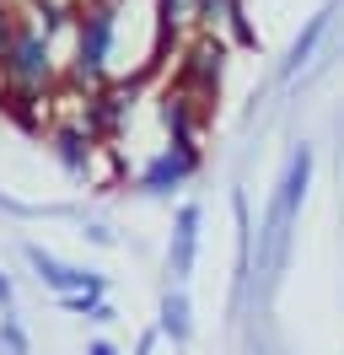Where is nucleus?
Here are the masks:
<instances>
[{
  "instance_id": "15",
  "label": "nucleus",
  "mask_w": 344,
  "mask_h": 355,
  "mask_svg": "<svg viewBox=\"0 0 344 355\" xmlns=\"http://www.w3.org/2000/svg\"><path fill=\"white\" fill-rule=\"evenodd\" d=\"M17 27H22V11L17 6H0V60H6L11 44H17Z\"/></svg>"
},
{
  "instance_id": "4",
  "label": "nucleus",
  "mask_w": 344,
  "mask_h": 355,
  "mask_svg": "<svg viewBox=\"0 0 344 355\" xmlns=\"http://www.w3.org/2000/svg\"><path fill=\"white\" fill-rule=\"evenodd\" d=\"M221 76H226V44L210 38V33H199V38L183 49L178 70H172V92H183L194 108H210L215 92H221Z\"/></svg>"
},
{
  "instance_id": "1",
  "label": "nucleus",
  "mask_w": 344,
  "mask_h": 355,
  "mask_svg": "<svg viewBox=\"0 0 344 355\" xmlns=\"http://www.w3.org/2000/svg\"><path fill=\"white\" fill-rule=\"evenodd\" d=\"M60 87V65H54V49L33 17H22L17 44L0 60V108L17 119L22 130H43V108H49V92Z\"/></svg>"
},
{
  "instance_id": "9",
  "label": "nucleus",
  "mask_w": 344,
  "mask_h": 355,
  "mask_svg": "<svg viewBox=\"0 0 344 355\" xmlns=\"http://www.w3.org/2000/svg\"><path fill=\"white\" fill-rule=\"evenodd\" d=\"M156 334L172 339V345H189V339H194V307H189V291H183V286H167V291H162Z\"/></svg>"
},
{
  "instance_id": "10",
  "label": "nucleus",
  "mask_w": 344,
  "mask_h": 355,
  "mask_svg": "<svg viewBox=\"0 0 344 355\" xmlns=\"http://www.w3.org/2000/svg\"><path fill=\"white\" fill-rule=\"evenodd\" d=\"M162 124H167L172 146H199V108H194L183 92H162Z\"/></svg>"
},
{
  "instance_id": "7",
  "label": "nucleus",
  "mask_w": 344,
  "mask_h": 355,
  "mask_svg": "<svg viewBox=\"0 0 344 355\" xmlns=\"http://www.w3.org/2000/svg\"><path fill=\"white\" fill-rule=\"evenodd\" d=\"M49 146H54V156H60V167L70 178H86L92 162H97V151H103V140L86 130L81 119H60V124L49 130Z\"/></svg>"
},
{
  "instance_id": "8",
  "label": "nucleus",
  "mask_w": 344,
  "mask_h": 355,
  "mask_svg": "<svg viewBox=\"0 0 344 355\" xmlns=\"http://www.w3.org/2000/svg\"><path fill=\"white\" fill-rule=\"evenodd\" d=\"M199 221H205V210H199V205H183V210H178V221H172V237H167V275H172V286H183V280L194 275Z\"/></svg>"
},
{
  "instance_id": "16",
  "label": "nucleus",
  "mask_w": 344,
  "mask_h": 355,
  "mask_svg": "<svg viewBox=\"0 0 344 355\" xmlns=\"http://www.w3.org/2000/svg\"><path fill=\"white\" fill-rule=\"evenodd\" d=\"M6 312H17V291H11V275L0 269V318H6Z\"/></svg>"
},
{
  "instance_id": "14",
  "label": "nucleus",
  "mask_w": 344,
  "mask_h": 355,
  "mask_svg": "<svg viewBox=\"0 0 344 355\" xmlns=\"http://www.w3.org/2000/svg\"><path fill=\"white\" fill-rule=\"evenodd\" d=\"M103 291H108V286H97V291H76V296H60V307H64V312H76V318H86V323H92V312H97V307L108 302Z\"/></svg>"
},
{
  "instance_id": "11",
  "label": "nucleus",
  "mask_w": 344,
  "mask_h": 355,
  "mask_svg": "<svg viewBox=\"0 0 344 355\" xmlns=\"http://www.w3.org/2000/svg\"><path fill=\"white\" fill-rule=\"evenodd\" d=\"M328 17H334V11H318V17L307 22V33H301L296 44H291V54H285V65H280V81H291V76H296V70L307 65V60H312V49H318V38L328 33Z\"/></svg>"
},
{
  "instance_id": "13",
  "label": "nucleus",
  "mask_w": 344,
  "mask_h": 355,
  "mask_svg": "<svg viewBox=\"0 0 344 355\" xmlns=\"http://www.w3.org/2000/svg\"><path fill=\"white\" fill-rule=\"evenodd\" d=\"M0 350L6 355H33V339H27V329L17 323V312L0 318Z\"/></svg>"
},
{
  "instance_id": "18",
  "label": "nucleus",
  "mask_w": 344,
  "mask_h": 355,
  "mask_svg": "<svg viewBox=\"0 0 344 355\" xmlns=\"http://www.w3.org/2000/svg\"><path fill=\"white\" fill-rule=\"evenodd\" d=\"M150 350H156V334H146V339H140V350H135V355H150Z\"/></svg>"
},
{
  "instance_id": "6",
  "label": "nucleus",
  "mask_w": 344,
  "mask_h": 355,
  "mask_svg": "<svg viewBox=\"0 0 344 355\" xmlns=\"http://www.w3.org/2000/svg\"><path fill=\"white\" fill-rule=\"evenodd\" d=\"M22 253H27V264H33V275H38V286H49L54 296H76V291H97V286H108L103 275H92V269L60 264V259H54L49 248H38V243H27Z\"/></svg>"
},
{
  "instance_id": "2",
  "label": "nucleus",
  "mask_w": 344,
  "mask_h": 355,
  "mask_svg": "<svg viewBox=\"0 0 344 355\" xmlns=\"http://www.w3.org/2000/svg\"><path fill=\"white\" fill-rule=\"evenodd\" d=\"M312 146H296L285 173L275 183V200H269V216H264V243H258V269H285V253H291V226L301 216V200H307V183H312Z\"/></svg>"
},
{
  "instance_id": "19",
  "label": "nucleus",
  "mask_w": 344,
  "mask_h": 355,
  "mask_svg": "<svg viewBox=\"0 0 344 355\" xmlns=\"http://www.w3.org/2000/svg\"><path fill=\"white\" fill-rule=\"evenodd\" d=\"M0 6H11V0H0Z\"/></svg>"
},
{
  "instance_id": "12",
  "label": "nucleus",
  "mask_w": 344,
  "mask_h": 355,
  "mask_svg": "<svg viewBox=\"0 0 344 355\" xmlns=\"http://www.w3.org/2000/svg\"><path fill=\"white\" fill-rule=\"evenodd\" d=\"M189 17H194V0H156V54L167 44H178Z\"/></svg>"
},
{
  "instance_id": "5",
  "label": "nucleus",
  "mask_w": 344,
  "mask_h": 355,
  "mask_svg": "<svg viewBox=\"0 0 344 355\" xmlns=\"http://www.w3.org/2000/svg\"><path fill=\"white\" fill-rule=\"evenodd\" d=\"M194 173H199V146H167L162 156H150L146 167H140L135 189H140V194H172V189H183Z\"/></svg>"
},
{
  "instance_id": "3",
  "label": "nucleus",
  "mask_w": 344,
  "mask_h": 355,
  "mask_svg": "<svg viewBox=\"0 0 344 355\" xmlns=\"http://www.w3.org/2000/svg\"><path fill=\"white\" fill-rule=\"evenodd\" d=\"M113 33H119V0H81V6H76V60H70V87H81V92L108 87Z\"/></svg>"
},
{
  "instance_id": "17",
  "label": "nucleus",
  "mask_w": 344,
  "mask_h": 355,
  "mask_svg": "<svg viewBox=\"0 0 344 355\" xmlns=\"http://www.w3.org/2000/svg\"><path fill=\"white\" fill-rule=\"evenodd\" d=\"M86 355H119V345H113V339H92V345H86Z\"/></svg>"
}]
</instances>
